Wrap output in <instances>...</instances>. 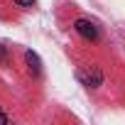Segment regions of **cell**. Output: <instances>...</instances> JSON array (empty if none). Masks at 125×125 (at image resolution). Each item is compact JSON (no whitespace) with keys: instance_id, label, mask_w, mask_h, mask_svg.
<instances>
[{"instance_id":"obj_1","label":"cell","mask_w":125,"mask_h":125,"mask_svg":"<svg viewBox=\"0 0 125 125\" xmlns=\"http://www.w3.org/2000/svg\"><path fill=\"white\" fill-rule=\"evenodd\" d=\"M76 79H79L83 86H88V88L103 86V71H101L98 66H81V69L76 71Z\"/></svg>"},{"instance_id":"obj_2","label":"cell","mask_w":125,"mask_h":125,"mask_svg":"<svg viewBox=\"0 0 125 125\" xmlns=\"http://www.w3.org/2000/svg\"><path fill=\"white\" fill-rule=\"evenodd\" d=\"M74 30H76L83 39H91V42L98 39V27H96V22H91V20H86V17H79V20L74 22Z\"/></svg>"},{"instance_id":"obj_3","label":"cell","mask_w":125,"mask_h":125,"mask_svg":"<svg viewBox=\"0 0 125 125\" xmlns=\"http://www.w3.org/2000/svg\"><path fill=\"white\" fill-rule=\"evenodd\" d=\"M25 64H27V69H30L32 76H39L42 74V59L37 56V52H32V49L25 52Z\"/></svg>"},{"instance_id":"obj_4","label":"cell","mask_w":125,"mask_h":125,"mask_svg":"<svg viewBox=\"0 0 125 125\" xmlns=\"http://www.w3.org/2000/svg\"><path fill=\"white\" fill-rule=\"evenodd\" d=\"M12 3H17L20 8H32V5H34V0H12Z\"/></svg>"},{"instance_id":"obj_5","label":"cell","mask_w":125,"mask_h":125,"mask_svg":"<svg viewBox=\"0 0 125 125\" xmlns=\"http://www.w3.org/2000/svg\"><path fill=\"white\" fill-rule=\"evenodd\" d=\"M5 59H8V52H5V47H3V44H0V61H5Z\"/></svg>"},{"instance_id":"obj_6","label":"cell","mask_w":125,"mask_h":125,"mask_svg":"<svg viewBox=\"0 0 125 125\" xmlns=\"http://www.w3.org/2000/svg\"><path fill=\"white\" fill-rule=\"evenodd\" d=\"M5 123H10V118H8L3 110H0V125H5Z\"/></svg>"}]
</instances>
